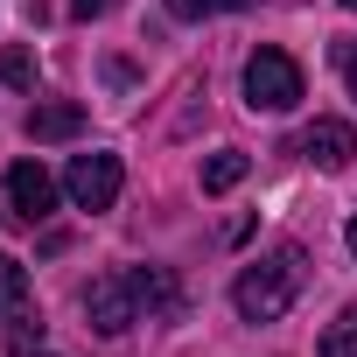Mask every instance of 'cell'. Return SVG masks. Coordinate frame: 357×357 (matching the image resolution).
<instances>
[{
  "label": "cell",
  "instance_id": "2",
  "mask_svg": "<svg viewBox=\"0 0 357 357\" xmlns=\"http://www.w3.org/2000/svg\"><path fill=\"white\" fill-rule=\"evenodd\" d=\"M301 63L287 50H252L245 56V105L252 112H294L301 105Z\"/></svg>",
  "mask_w": 357,
  "mask_h": 357
},
{
  "label": "cell",
  "instance_id": "7",
  "mask_svg": "<svg viewBox=\"0 0 357 357\" xmlns=\"http://www.w3.org/2000/svg\"><path fill=\"white\" fill-rule=\"evenodd\" d=\"M133 294H140V315H175L183 308V287L168 280V266H126Z\"/></svg>",
  "mask_w": 357,
  "mask_h": 357
},
{
  "label": "cell",
  "instance_id": "1",
  "mask_svg": "<svg viewBox=\"0 0 357 357\" xmlns=\"http://www.w3.org/2000/svg\"><path fill=\"white\" fill-rule=\"evenodd\" d=\"M301 280H308V252H301V245H273L266 259H252V266L231 280V308H238L245 322H280V315L294 308Z\"/></svg>",
  "mask_w": 357,
  "mask_h": 357
},
{
  "label": "cell",
  "instance_id": "5",
  "mask_svg": "<svg viewBox=\"0 0 357 357\" xmlns=\"http://www.w3.org/2000/svg\"><path fill=\"white\" fill-rule=\"evenodd\" d=\"M8 211H15L22 225H43V218L56 211V183H50L43 161H15V168H8Z\"/></svg>",
  "mask_w": 357,
  "mask_h": 357
},
{
  "label": "cell",
  "instance_id": "12",
  "mask_svg": "<svg viewBox=\"0 0 357 357\" xmlns=\"http://www.w3.org/2000/svg\"><path fill=\"white\" fill-rule=\"evenodd\" d=\"M0 84H8V91H29V84H36V56H29L22 43L0 50Z\"/></svg>",
  "mask_w": 357,
  "mask_h": 357
},
{
  "label": "cell",
  "instance_id": "11",
  "mask_svg": "<svg viewBox=\"0 0 357 357\" xmlns=\"http://www.w3.org/2000/svg\"><path fill=\"white\" fill-rule=\"evenodd\" d=\"M322 357H357V301L322 329Z\"/></svg>",
  "mask_w": 357,
  "mask_h": 357
},
{
  "label": "cell",
  "instance_id": "17",
  "mask_svg": "<svg viewBox=\"0 0 357 357\" xmlns=\"http://www.w3.org/2000/svg\"><path fill=\"white\" fill-rule=\"evenodd\" d=\"M343 238H350V259H357V218H350V231H343Z\"/></svg>",
  "mask_w": 357,
  "mask_h": 357
},
{
  "label": "cell",
  "instance_id": "4",
  "mask_svg": "<svg viewBox=\"0 0 357 357\" xmlns=\"http://www.w3.org/2000/svg\"><path fill=\"white\" fill-rule=\"evenodd\" d=\"M84 315H91L98 336H126V329L140 322V294H133V280H126V273H98V280L84 287Z\"/></svg>",
  "mask_w": 357,
  "mask_h": 357
},
{
  "label": "cell",
  "instance_id": "19",
  "mask_svg": "<svg viewBox=\"0 0 357 357\" xmlns=\"http://www.w3.org/2000/svg\"><path fill=\"white\" fill-rule=\"evenodd\" d=\"M29 357H43V350H29Z\"/></svg>",
  "mask_w": 357,
  "mask_h": 357
},
{
  "label": "cell",
  "instance_id": "10",
  "mask_svg": "<svg viewBox=\"0 0 357 357\" xmlns=\"http://www.w3.org/2000/svg\"><path fill=\"white\" fill-rule=\"evenodd\" d=\"M22 308H29V273H22L15 252H0V322L22 315Z\"/></svg>",
  "mask_w": 357,
  "mask_h": 357
},
{
  "label": "cell",
  "instance_id": "15",
  "mask_svg": "<svg viewBox=\"0 0 357 357\" xmlns=\"http://www.w3.org/2000/svg\"><path fill=\"white\" fill-rule=\"evenodd\" d=\"M112 8H119V0H70V15H77V22H98V15H112Z\"/></svg>",
  "mask_w": 357,
  "mask_h": 357
},
{
  "label": "cell",
  "instance_id": "16",
  "mask_svg": "<svg viewBox=\"0 0 357 357\" xmlns=\"http://www.w3.org/2000/svg\"><path fill=\"white\" fill-rule=\"evenodd\" d=\"M336 63H343V77H350V98H357V43H343V50H336Z\"/></svg>",
  "mask_w": 357,
  "mask_h": 357
},
{
  "label": "cell",
  "instance_id": "8",
  "mask_svg": "<svg viewBox=\"0 0 357 357\" xmlns=\"http://www.w3.org/2000/svg\"><path fill=\"white\" fill-rule=\"evenodd\" d=\"M70 133H84V105H70V98L29 105V140H70Z\"/></svg>",
  "mask_w": 357,
  "mask_h": 357
},
{
  "label": "cell",
  "instance_id": "14",
  "mask_svg": "<svg viewBox=\"0 0 357 357\" xmlns=\"http://www.w3.org/2000/svg\"><path fill=\"white\" fill-rule=\"evenodd\" d=\"M8 336H15V357H29V350L43 343V315H36V308H22V315H8Z\"/></svg>",
  "mask_w": 357,
  "mask_h": 357
},
{
  "label": "cell",
  "instance_id": "3",
  "mask_svg": "<svg viewBox=\"0 0 357 357\" xmlns=\"http://www.w3.org/2000/svg\"><path fill=\"white\" fill-rule=\"evenodd\" d=\"M119 183H126L119 154H77V161L63 168V190H70L77 211H112V204H119Z\"/></svg>",
  "mask_w": 357,
  "mask_h": 357
},
{
  "label": "cell",
  "instance_id": "18",
  "mask_svg": "<svg viewBox=\"0 0 357 357\" xmlns=\"http://www.w3.org/2000/svg\"><path fill=\"white\" fill-rule=\"evenodd\" d=\"M343 8H350V15H357V0H343Z\"/></svg>",
  "mask_w": 357,
  "mask_h": 357
},
{
  "label": "cell",
  "instance_id": "13",
  "mask_svg": "<svg viewBox=\"0 0 357 357\" xmlns=\"http://www.w3.org/2000/svg\"><path fill=\"white\" fill-rule=\"evenodd\" d=\"M238 8H259V0H168L175 22H204V15H238Z\"/></svg>",
  "mask_w": 357,
  "mask_h": 357
},
{
  "label": "cell",
  "instance_id": "6",
  "mask_svg": "<svg viewBox=\"0 0 357 357\" xmlns=\"http://www.w3.org/2000/svg\"><path fill=\"white\" fill-rule=\"evenodd\" d=\"M301 154H308L322 175H343V168L357 161V133H350L343 119H315V126L301 133Z\"/></svg>",
  "mask_w": 357,
  "mask_h": 357
},
{
  "label": "cell",
  "instance_id": "9",
  "mask_svg": "<svg viewBox=\"0 0 357 357\" xmlns=\"http://www.w3.org/2000/svg\"><path fill=\"white\" fill-rule=\"evenodd\" d=\"M245 168H252V161H245L238 147H218V154L204 161V190H211V197H225V190H238V183H245Z\"/></svg>",
  "mask_w": 357,
  "mask_h": 357
}]
</instances>
